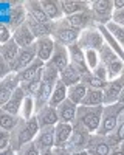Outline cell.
<instances>
[{
    "mask_svg": "<svg viewBox=\"0 0 124 155\" xmlns=\"http://www.w3.org/2000/svg\"><path fill=\"white\" fill-rule=\"evenodd\" d=\"M11 39H12V31H11V28L8 27V25L2 23V25H0V44L5 45V44H8V42L11 41Z\"/></svg>",
    "mask_w": 124,
    "mask_h": 155,
    "instance_id": "e575fe53",
    "label": "cell"
},
{
    "mask_svg": "<svg viewBox=\"0 0 124 155\" xmlns=\"http://www.w3.org/2000/svg\"><path fill=\"white\" fill-rule=\"evenodd\" d=\"M0 155H17V150L12 147H8L5 150H0Z\"/></svg>",
    "mask_w": 124,
    "mask_h": 155,
    "instance_id": "ab89813d",
    "label": "cell"
},
{
    "mask_svg": "<svg viewBox=\"0 0 124 155\" xmlns=\"http://www.w3.org/2000/svg\"><path fill=\"white\" fill-rule=\"evenodd\" d=\"M54 129H56V126L41 127V132L37 134V137L34 140V143L41 153L54 149Z\"/></svg>",
    "mask_w": 124,
    "mask_h": 155,
    "instance_id": "9c48e42d",
    "label": "cell"
},
{
    "mask_svg": "<svg viewBox=\"0 0 124 155\" xmlns=\"http://www.w3.org/2000/svg\"><path fill=\"white\" fill-rule=\"evenodd\" d=\"M81 106H89V107L104 106V90L89 87V90H87V95L84 96Z\"/></svg>",
    "mask_w": 124,
    "mask_h": 155,
    "instance_id": "d4e9b609",
    "label": "cell"
},
{
    "mask_svg": "<svg viewBox=\"0 0 124 155\" xmlns=\"http://www.w3.org/2000/svg\"><path fill=\"white\" fill-rule=\"evenodd\" d=\"M42 8L45 14L50 17L51 22H59L64 19V12L60 8V2H54V0H42Z\"/></svg>",
    "mask_w": 124,
    "mask_h": 155,
    "instance_id": "603a6c76",
    "label": "cell"
},
{
    "mask_svg": "<svg viewBox=\"0 0 124 155\" xmlns=\"http://www.w3.org/2000/svg\"><path fill=\"white\" fill-rule=\"evenodd\" d=\"M118 102H121V104L124 106V88H122V92H121V96H119V101Z\"/></svg>",
    "mask_w": 124,
    "mask_h": 155,
    "instance_id": "b9f144b4",
    "label": "cell"
},
{
    "mask_svg": "<svg viewBox=\"0 0 124 155\" xmlns=\"http://www.w3.org/2000/svg\"><path fill=\"white\" fill-rule=\"evenodd\" d=\"M103 112H104V106H95V107L78 106L76 120L73 123L81 126L84 130H87L89 134H96L99 126H101Z\"/></svg>",
    "mask_w": 124,
    "mask_h": 155,
    "instance_id": "3957f363",
    "label": "cell"
},
{
    "mask_svg": "<svg viewBox=\"0 0 124 155\" xmlns=\"http://www.w3.org/2000/svg\"><path fill=\"white\" fill-rule=\"evenodd\" d=\"M27 23H28V27L36 39L53 36V22L51 23H39V22H34L31 19H27Z\"/></svg>",
    "mask_w": 124,
    "mask_h": 155,
    "instance_id": "cb8c5ba5",
    "label": "cell"
},
{
    "mask_svg": "<svg viewBox=\"0 0 124 155\" xmlns=\"http://www.w3.org/2000/svg\"><path fill=\"white\" fill-rule=\"evenodd\" d=\"M57 115H59V123H68L73 124V121L76 120V113H78V106L71 102L70 99H65L62 104L57 107Z\"/></svg>",
    "mask_w": 124,
    "mask_h": 155,
    "instance_id": "ac0fdd59",
    "label": "cell"
},
{
    "mask_svg": "<svg viewBox=\"0 0 124 155\" xmlns=\"http://www.w3.org/2000/svg\"><path fill=\"white\" fill-rule=\"evenodd\" d=\"M113 147H116V144L109 137L92 134L90 138H89V143H87L85 152L89 155H110V152H112Z\"/></svg>",
    "mask_w": 124,
    "mask_h": 155,
    "instance_id": "52a82bcc",
    "label": "cell"
},
{
    "mask_svg": "<svg viewBox=\"0 0 124 155\" xmlns=\"http://www.w3.org/2000/svg\"><path fill=\"white\" fill-rule=\"evenodd\" d=\"M12 144V135L8 130H0V150H5Z\"/></svg>",
    "mask_w": 124,
    "mask_h": 155,
    "instance_id": "836d02e7",
    "label": "cell"
},
{
    "mask_svg": "<svg viewBox=\"0 0 124 155\" xmlns=\"http://www.w3.org/2000/svg\"><path fill=\"white\" fill-rule=\"evenodd\" d=\"M20 118L22 116H16V115H11V113H6V112H0V129H2V130L12 132L19 126Z\"/></svg>",
    "mask_w": 124,
    "mask_h": 155,
    "instance_id": "83f0119b",
    "label": "cell"
},
{
    "mask_svg": "<svg viewBox=\"0 0 124 155\" xmlns=\"http://www.w3.org/2000/svg\"><path fill=\"white\" fill-rule=\"evenodd\" d=\"M19 53H20V47L16 44L14 39H11V41L5 45H0V54H2V62L8 64L12 70V65H14V62L17 61L19 58Z\"/></svg>",
    "mask_w": 124,
    "mask_h": 155,
    "instance_id": "e0dca14e",
    "label": "cell"
},
{
    "mask_svg": "<svg viewBox=\"0 0 124 155\" xmlns=\"http://www.w3.org/2000/svg\"><path fill=\"white\" fill-rule=\"evenodd\" d=\"M53 65L60 71H64L68 65H70V54H68V48L62 44H57L56 42V47H54V53H53V58L50 61Z\"/></svg>",
    "mask_w": 124,
    "mask_h": 155,
    "instance_id": "2e32d148",
    "label": "cell"
},
{
    "mask_svg": "<svg viewBox=\"0 0 124 155\" xmlns=\"http://www.w3.org/2000/svg\"><path fill=\"white\" fill-rule=\"evenodd\" d=\"M112 22H115L116 25H119V27L124 28V8L122 9H118V11H113Z\"/></svg>",
    "mask_w": 124,
    "mask_h": 155,
    "instance_id": "8d00e7d4",
    "label": "cell"
},
{
    "mask_svg": "<svg viewBox=\"0 0 124 155\" xmlns=\"http://www.w3.org/2000/svg\"><path fill=\"white\" fill-rule=\"evenodd\" d=\"M92 134H89L87 130H84V129L78 124H74L73 123V134L68 140V143L64 146L67 147L68 150L71 152H84L87 149V143H89V138H90Z\"/></svg>",
    "mask_w": 124,
    "mask_h": 155,
    "instance_id": "ba28073f",
    "label": "cell"
},
{
    "mask_svg": "<svg viewBox=\"0 0 124 155\" xmlns=\"http://www.w3.org/2000/svg\"><path fill=\"white\" fill-rule=\"evenodd\" d=\"M57 81H59V70L51 62H47L42 70V87H41L39 95L36 98V113L41 109H44L45 106H48Z\"/></svg>",
    "mask_w": 124,
    "mask_h": 155,
    "instance_id": "6da1fadb",
    "label": "cell"
},
{
    "mask_svg": "<svg viewBox=\"0 0 124 155\" xmlns=\"http://www.w3.org/2000/svg\"><path fill=\"white\" fill-rule=\"evenodd\" d=\"M67 96H68V87L59 79L57 84H56V87H54V90H53L51 99H50L48 104L53 106V107H57L59 104H62V102L67 99Z\"/></svg>",
    "mask_w": 124,
    "mask_h": 155,
    "instance_id": "484cf974",
    "label": "cell"
},
{
    "mask_svg": "<svg viewBox=\"0 0 124 155\" xmlns=\"http://www.w3.org/2000/svg\"><path fill=\"white\" fill-rule=\"evenodd\" d=\"M36 112V98L34 96H30L27 95L25 96V101H23V106H22V112H20V116L25 120H30L33 118V113Z\"/></svg>",
    "mask_w": 124,
    "mask_h": 155,
    "instance_id": "4dcf8cb0",
    "label": "cell"
},
{
    "mask_svg": "<svg viewBox=\"0 0 124 155\" xmlns=\"http://www.w3.org/2000/svg\"><path fill=\"white\" fill-rule=\"evenodd\" d=\"M124 110V106L121 102L116 104H110V106H104V112H103V120H101V126L98 129V135H110L116 130L118 123H119V115Z\"/></svg>",
    "mask_w": 124,
    "mask_h": 155,
    "instance_id": "277c9868",
    "label": "cell"
},
{
    "mask_svg": "<svg viewBox=\"0 0 124 155\" xmlns=\"http://www.w3.org/2000/svg\"><path fill=\"white\" fill-rule=\"evenodd\" d=\"M113 8H115V11L122 9L124 8V0H113Z\"/></svg>",
    "mask_w": 124,
    "mask_h": 155,
    "instance_id": "60d3db41",
    "label": "cell"
},
{
    "mask_svg": "<svg viewBox=\"0 0 124 155\" xmlns=\"http://www.w3.org/2000/svg\"><path fill=\"white\" fill-rule=\"evenodd\" d=\"M110 155H124V143H121L119 146H116V147L112 149Z\"/></svg>",
    "mask_w": 124,
    "mask_h": 155,
    "instance_id": "f35d334b",
    "label": "cell"
},
{
    "mask_svg": "<svg viewBox=\"0 0 124 155\" xmlns=\"http://www.w3.org/2000/svg\"><path fill=\"white\" fill-rule=\"evenodd\" d=\"M121 79L124 81V71H122V74H121Z\"/></svg>",
    "mask_w": 124,
    "mask_h": 155,
    "instance_id": "ee69618b",
    "label": "cell"
},
{
    "mask_svg": "<svg viewBox=\"0 0 124 155\" xmlns=\"http://www.w3.org/2000/svg\"><path fill=\"white\" fill-rule=\"evenodd\" d=\"M37 120H39L41 127H50V126H56L59 123V115H57V109L53 106H45L44 109H41L36 113Z\"/></svg>",
    "mask_w": 124,
    "mask_h": 155,
    "instance_id": "d6986e66",
    "label": "cell"
},
{
    "mask_svg": "<svg viewBox=\"0 0 124 155\" xmlns=\"http://www.w3.org/2000/svg\"><path fill=\"white\" fill-rule=\"evenodd\" d=\"M54 47H56V41L50 36V37H42L36 41V50H37V58L41 61H44L45 64L51 61L53 53H54Z\"/></svg>",
    "mask_w": 124,
    "mask_h": 155,
    "instance_id": "4fadbf2b",
    "label": "cell"
},
{
    "mask_svg": "<svg viewBox=\"0 0 124 155\" xmlns=\"http://www.w3.org/2000/svg\"><path fill=\"white\" fill-rule=\"evenodd\" d=\"M106 28H107V31L112 34V37H113L121 47H124V28L119 27V25H116L115 22H112V20L106 25Z\"/></svg>",
    "mask_w": 124,
    "mask_h": 155,
    "instance_id": "1f68e13d",
    "label": "cell"
},
{
    "mask_svg": "<svg viewBox=\"0 0 124 155\" xmlns=\"http://www.w3.org/2000/svg\"><path fill=\"white\" fill-rule=\"evenodd\" d=\"M59 79L64 82L67 87H73V85L82 82V73L74 67L73 64H70L64 71L59 73Z\"/></svg>",
    "mask_w": 124,
    "mask_h": 155,
    "instance_id": "7402d4cb",
    "label": "cell"
},
{
    "mask_svg": "<svg viewBox=\"0 0 124 155\" xmlns=\"http://www.w3.org/2000/svg\"><path fill=\"white\" fill-rule=\"evenodd\" d=\"M60 8L64 16H73L78 12H84L90 9V2H79V0H62L60 2Z\"/></svg>",
    "mask_w": 124,
    "mask_h": 155,
    "instance_id": "44dd1931",
    "label": "cell"
},
{
    "mask_svg": "<svg viewBox=\"0 0 124 155\" xmlns=\"http://www.w3.org/2000/svg\"><path fill=\"white\" fill-rule=\"evenodd\" d=\"M41 87H42V71L37 74L31 82L22 84V88L25 90V95H30V96H34V98H37V95H39Z\"/></svg>",
    "mask_w": 124,
    "mask_h": 155,
    "instance_id": "f546056e",
    "label": "cell"
},
{
    "mask_svg": "<svg viewBox=\"0 0 124 155\" xmlns=\"http://www.w3.org/2000/svg\"><path fill=\"white\" fill-rule=\"evenodd\" d=\"M122 48H124V47H122Z\"/></svg>",
    "mask_w": 124,
    "mask_h": 155,
    "instance_id": "bcb514c9",
    "label": "cell"
},
{
    "mask_svg": "<svg viewBox=\"0 0 124 155\" xmlns=\"http://www.w3.org/2000/svg\"><path fill=\"white\" fill-rule=\"evenodd\" d=\"M25 96H27V95H25V90H23L22 85H20V87L16 90V92L12 93L11 99L2 107V112H6V113H11V115H16V116H20Z\"/></svg>",
    "mask_w": 124,
    "mask_h": 155,
    "instance_id": "9a60e30c",
    "label": "cell"
},
{
    "mask_svg": "<svg viewBox=\"0 0 124 155\" xmlns=\"http://www.w3.org/2000/svg\"><path fill=\"white\" fill-rule=\"evenodd\" d=\"M12 90H9V88H5V87H0V107H3L6 102L11 99V96H12Z\"/></svg>",
    "mask_w": 124,
    "mask_h": 155,
    "instance_id": "d590c367",
    "label": "cell"
},
{
    "mask_svg": "<svg viewBox=\"0 0 124 155\" xmlns=\"http://www.w3.org/2000/svg\"><path fill=\"white\" fill-rule=\"evenodd\" d=\"M39 132H41V124H39V120H37L36 115L33 116V118H30V120L20 118L19 126L11 132V135H12L11 147L19 150L23 144L30 143V141H34Z\"/></svg>",
    "mask_w": 124,
    "mask_h": 155,
    "instance_id": "7a4b0ae2",
    "label": "cell"
},
{
    "mask_svg": "<svg viewBox=\"0 0 124 155\" xmlns=\"http://www.w3.org/2000/svg\"><path fill=\"white\" fill-rule=\"evenodd\" d=\"M90 11L96 25H107L113 16V0H95L90 2Z\"/></svg>",
    "mask_w": 124,
    "mask_h": 155,
    "instance_id": "8992f818",
    "label": "cell"
},
{
    "mask_svg": "<svg viewBox=\"0 0 124 155\" xmlns=\"http://www.w3.org/2000/svg\"><path fill=\"white\" fill-rule=\"evenodd\" d=\"M87 90H89V85H87L85 82H79L76 85H73V87H68V96H67V99L74 102L76 106H81L84 96L87 95Z\"/></svg>",
    "mask_w": 124,
    "mask_h": 155,
    "instance_id": "4316f807",
    "label": "cell"
},
{
    "mask_svg": "<svg viewBox=\"0 0 124 155\" xmlns=\"http://www.w3.org/2000/svg\"><path fill=\"white\" fill-rule=\"evenodd\" d=\"M41 155H54V153H53V149H51V150H47V152H42Z\"/></svg>",
    "mask_w": 124,
    "mask_h": 155,
    "instance_id": "7bdbcfd3",
    "label": "cell"
},
{
    "mask_svg": "<svg viewBox=\"0 0 124 155\" xmlns=\"http://www.w3.org/2000/svg\"><path fill=\"white\" fill-rule=\"evenodd\" d=\"M73 134V124L57 123L54 129V147H64Z\"/></svg>",
    "mask_w": 124,
    "mask_h": 155,
    "instance_id": "ffe728a7",
    "label": "cell"
},
{
    "mask_svg": "<svg viewBox=\"0 0 124 155\" xmlns=\"http://www.w3.org/2000/svg\"><path fill=\"white\" fill-rule=\"evenodd\" d=\"M12 39L16 41V44L20 47V48H28L31 45L36 44L37 39L34 37V34L31 33L30 27H28V23L25 22L22 27H19L17 30L12 31Z\"/></svg>",
    "mask_w": 124,
    "mask_h": 155,
    "instance_id": "5bb4252c",
    "label": "cell"
},
{
    "mask_svg": "<svg viewBox=\"0 0 124 155\" xmlns=\"http://www.w3.org/2000/svg\"><path fill=\"white\" fill-rule=\"evenodd\" d=\"M37 59V50H36V44L28 47V48H20V53L17 61L12 65V71L20 73L22 70H25L27 67H30L31 64Z\"/></svg>",
    "mask_w": 124,
    "mask_h": 155,
    "instance_id": "30bf717a",
    "label": "cell"
},
{
    "mask_svg": "<svg viewBox=\"0 0 124 155\" xmlns=\"http://www.w3.org/2000/svg\"><path fill=\"white\" fill-rule=\"evenodd\" d=\"M124 88V81L121 78L113 81H109L107 87L104 88V106H110V104H116L119 101L121 92Z\"/></svg>",
    "mask_w": 124,
    "mask_h": 155,
    "instance_id": "7c38bea8",
    "label": "cell"
},
{
    "mask_svg": "<svg viewBox=\"0 0 124 155\" xmlns=\"http://www.w3.org/2000/svg\"><path fill=\"white\" fill-rule=\"evenodd\" d=\"M53 153L54 155H81L79 152H71V150H68L67 147H54L53 149Z\"/></svg>",
    "mask_w": 124,
    "mask_h": 155,
    "instance_id": "74e56055",
    "label": "cell"
},
{
    "mask_svg": "<svg viewBox=\"0 0 124 155\" xmlns=\"http://www.w3.org/2000/svg\"><path fill=\"white\" fill-rule=\"evenodd\" d=\"M23 6L27 9L28 19H31L34 22H39V23H51L50 17L45 14L41 2H37V0H28V2H23Z\"/></svg>",
    "mask_w": 124,
    "mask_h": 155,
    "instance_id": "8fae6325",
    "label": "cell"
},
{
    "mask_svg": "<svg viewBox=\"0 0 124 155\" xmlns=\"http://www.w3.org/2000/svg\"><path fill=\"white\" fill-rule=\"evenodd\" d=\"M17 155H41V152H39V149H37L34 141H30V143L23 144L17 150Z\"/></svg>",
    "mask_w": 124,
    "mask_h": 155,
    "instance_id": "d6a6232c",
    "label": "cell"
},
{
    "mask_svg": "<svg viewBox=\"0 0 124 155\" xmlns=\"http://www.w3.org/2000/svg\"><path fill=\"white\" fill-rule=\"evenodd\" d=\"M118 59H119V56L115 53V50L110 48L107 44H104L103 48L99 50V62H101L104 67L110 65L112 62H115V61H118Z\"/></svg>",
    "mask_w": 124,
    "mask_h": 155,
    "instance_id": "f1b7e54d",
    "label": "cell"
},
{
    "mask_svg": "<svg viewBox=\"0 0 124 155\" xmlns=\"http://www.w3.org/2000/svg\"><path fill=\"white\" fill-rule=\"evenodd\" d=\"M81 155H85V153H84V152H82V153H81Z\"/></svg>",
    "mask_w": 124,
    "mask_h": 155,
    "instance_id": "f6af8a7d",
    "label": "cell"
},
{
    "mask_svg": "<svg viewBox=\"0 0 124 155\" xmlns=\"http://www.w3.org/2000/svg\"><path fill=\"white\" fill-rule=\"evenodd\" d=\"M81 34H82L81 30L71 28L70 25L65 23L64 19L59 20V22H53V36L51 37L57 44H62L65 47H68L71 44H78Z\"/></svg>",
    "mask_w": 124,
    "mask_h": 155,
    "instance_id": "5b68a950",
    "label": "cell"
}]
</instances>
